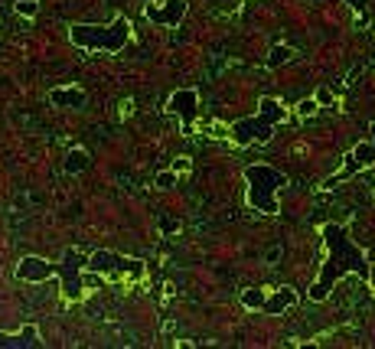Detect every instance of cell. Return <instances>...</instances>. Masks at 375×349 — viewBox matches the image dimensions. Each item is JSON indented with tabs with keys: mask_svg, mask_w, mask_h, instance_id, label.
I'll use <instances>...</instances> for the list:
<instances>
[{
	"mask_svg": "<svg viewBox=\"0 0 375 349\" xmlns=\"http://www.w3.org/2000/svg\"><path fill=\"white\" fill-rule=\"evenodd\" d=\"M323 242H327V261H323V271H320L317 284L310 287V301H327L329 294H333V284L339 278H346V274H359L362 281L372 278L366 252L349 238L346 226H339V222L323 226Z\"/></svg>",
	"mask_w": 375,
	"mask_h": 349,
	"instance_id": "6da1fadb",
	"label": "cell"
},
{
	"mask_svg": "<svg viewBox=\"0 0 375 349\" xmlns=\"http://www.w3.org/2000/svg\"><path fill=\"white\" fill-rule=\"evenodd\" d=\"M261 108L254 118H242V121L232 124V141L238 147H248V144H264L271 141V134L278 124L287 121V108L281 102H274V98H261Z\"/></svg>",
	"mask_w": 375,
	"mask_h": 349,
	"instance_id": "7a4b0ae2",
	"label": "cell"
},
{
	"mask_svg": "<svg viewBox=\"0 0 375 349\" xmlns=\"http://www.w3.org/2000/svg\"><path fill=\"white\" fill-rule=\"evenodd\" d=\"M69 36L79 49H98V53H118L124 49L128 36H131V20L128 17H118L111 27H92V23H75L69 27Z\"/></svg>",
	"mask_w": 375,
	"mask_h": 349,
	"instance_id": "3957f363",
	"label": "cell"
},
{
	"mask_svg": "<svg viewBox=\"0 0 375 349\" xmlns=\"http://www.w3.org/2000/svg\"><path fill=\"white\" fill-rule=\"evenodd\" d=\"M245 179H248V203L264 216H274L278 212V189L284 186V173L268 167V163H252L245 170Z\"/></svg>",
	"mask_w": 375,
	"mask_h": 349,
	"instance_id": "277c9868",
	"label": "cell"
},
{
	"mask_svg": "<svg viewBox=\"0 0 375 349\" xmlns=\"http://www.w3.org/2000/svg\"><path fill=\"white\" fill-rule=\"evenodd\" d=\"M369 134H372V141H362V144H356L353 151L346 153V160H343V170L339 173H333V177L323 183L327 189H333V186H339L343 179H349V177H356L359 170H366V167H372L375 163V121L369 124Z\"/></svg>",
	"mask_w": 375,
	"mask_h": 349,
	"instance_id": "5b68a950",
	"label": "cell"
},
{
	"mask_svg": "<svg viewBox=\"0 0 375 349\" xmlns=\"http://www.w3.org/2000/svg\"><path fill=\"white\" fill-rule=\"evenodd\" d=\"M59 274H62V287H66L69 297H79L82 287H85V261L75 248H69L66 255H62V268H59Z\"/></svg>",
	"mask_w": 375,
	"mask_h": 349,
	"instance_id": "8992f818",
	"label": "cell"
},
{
	"mask_svg": "<svg viewBox=\"0 0 375 349\" xmlns=\"http://www.w3.org/2000/svg\"><path fill=\"white\" fill-rule=\"evenodd\" d=\"M85 271H114V274H124V271H131V274H141V261H128V258L121 255H114V252H95L88 261H85Z\"/></svg>",
	"mask_w": 375,
	"mask_h": 349,
	"instance_id": "52a82bcc",
	"label": "cell"
},
{
	"mask_svg": "<svg viewBox=\"0 0 375 349\" xmlns=\"http://www.w3.org/2000/svg\"><path fill=\"white\" fill-rule=\"evenodd\" d=\"M196 102H199V95L193 92V88H183V92L170 95V111L179 114V121H183V134H193V121H196Z\"/></svg>",
	"mask_w": 375,
	"mask_h": 349,
	"instance_id": "ba28073f",
	"label": "cell"
},
{
	"mask_svg": "<svg viewBox=\"0 0 375 349\" xmlns=\"http://www.w3.org/2000/svg\"><path fill=\"white\" fill-rule=\"evenodd\" d=\"M53 274H59L56 264H49L43 261V258H23V261L17 264V278L20 281H27V284H43L46 278H53Z\"/></svg>",
	"mask_w": 375,
	"mask_h": 349,
	"instance_id": "9c48e42d",
	"label": "cell"
},
{
	"mask_svg": "<svg viewBox=\"0 0 375 349\" xmlns=\"http://www.w3.org/2000/svg\"><path fill=\"white\" fill-rule=\"evenodd\" d=\"M186 13V0H167L163 7H147V20L157 27H177Z\"/></svg>",
	"mask_w": 375,
	"mask_h": 349,
	"instance_id": "30bf717a",
	"label": "cell"
},
{
	"mask_svg": "<svg viewBox=\"0 0 375 349\" xmlns=\"http://www.w3.org/2000/svg\"><path fill=\"white\" fill-rule=\"evenodd\" d=\"M294 303H297V291H294V287H278V291L264 301V313L278 317V313H284L287 307H294Z\"/></svg>",
	"mask_w": 375,
	"mask_h": 349,
	"instance_id": "8fae6325",
	"label": "cell"
},
{
	"mask_svg": "<svg viewBox=\"0 0 375 349\" xmlns=\"http://www.w3.org/2000/svg\"><path fill=\"white\" fill-rule=\"evenodd\" d=\"M49 102L62 104V108H82V104H85V92H82V88H53V92H49Z\"/></svg>",
	"mask_w": 375,
	"mask_h": 349,
	"instance_id": "7c38bea8",
	"label": "cell"
},
{
	"mask_svg": "<svg viewBox=\"0 0 375 349\" xmlns=\"http://www.w3.org/2000/svg\"><path fill=\"white\" fill-rule=\"evenodd\" d=\"M88 163H92V157H88L85 151H72L66 157V170L69 173H82V170H88Z\"/></svg>",
	"mask_w": 375,
	"mask_h": 349,
	"instance_id": "4fadbf2b",
	"label": "cell"
},
{
	"mask_svg": "<svg viewBox=\"0 0 375 349\" xmlns=\"http://www.w3.org/2000/svg\"><path fill=\"white\" fill-rule=\"evenodd\" d=\"M264 301H268V294H264L261 287H252V291L242 294V303L248 310H264Z\"/></svg>",
	"mask_w": 375,
	"mask_h": 349,
	"instance_id": "5bb4252c",
	"label": "cell"
},
{
	"mask_svg": "<svg viewBox=\"0 0 375 349\" xmlns=\"http://www.w3.org/2000/svg\"><path fill=\"white\" fill-rule=\"evenodd\" d=\"M291 59H294V49L291 46H274L271 56H268V66L278 69V66H284V62H291Z\"/></svg>",
	"mask_w": 375,
	"mask_h": 349,
	"instance_id": "9a60e30c",
	"label": "cell"
},
{
	"mask_svg": "<svg viewBox=\"0 0 375 349\" xmlns=\"http://www.w3.org/2000/svg\"><path fill=\"white\" fill-rule=\"evenodd\" d=\"M317 108H320L317 98H304V102L297 104V114L304 118V121H307V118H313V114H317Z\"/></svg>",
	"mask_w": 375,
	"mask_h": 349,
	"instance_id": "2e32d148",
	"label": "cell"
},
{
	"mask_svg": "<svg viewBox=\"0 0 375 349\" xmlns=\"http://www.w3.org/2000/svg\"><path fill=\"white\" fill-rule=\"evenodd\" d=\"M320 104H333V88H327V85H320L317 88V95H313Z\"/></svg>",
	"mask_w": 375,
	"mask_h": 349,
	"instance_id": "e0dca14e",
	"label": "cell"
},
{
	"mask_svg": "<svg viewBox=\"0 0 375 349\" xmlns=\"http://www.w3.org/2000/svg\"><path fill=\"white\" fill-rule=\"evenodd\" d=\"M17 13H23V17H33V13H36V4H33V0H17Z\"/></svg>",
	"mask_w": 375,
	"mask_h": 349,
	"instance_id": "ac0fdd59",
	"label": "cell"
},
{
	"mask_svg": "<svg viewBox=\"0 0 375 349\" xmlns=\"http://www.w3.org/2000/svg\"><path fill=\"white\" fill-rule=\"evenodd\" d=\"M346 4L359 13V20H369V7H366V0H346Z\"/></svg>",
	"mask_w": 375,
	"mask_h": 349,
	"instance_id": "d6986e66",
	"label": "cell"
},
{
	"mask_svg": "<svg viewBox=\"0 0 375 349\" xmlns=\"http://www.w3.org/2000/svg\"><path fill=\"white\" fill-rule=\"evenodd\" d=\"M173 183H177V170H173V173H160V177H157V186H163V189H170V186H173Z\"/></svg>",
	"mask_w": 375,
	"mask_h": 349,
	"instance_id": "ffe728a7",
	"label": "cell"
},
{
	"mask_svg": "<svg viewBox=\"0 0 375 349\" xmlns=\"http://www.w3.org/2000/svg\"><path fill=\"white\" fill-rule=\"evenodd\" d=\"M209 134H212V137H232V128H225V124H212Z\"/></svg>",
	"mask_w": 375,
	"mask_h": 349,
	"instance_id": "44dd1931",
	"label": "cell"
},
{
	"mask_svg": "<svg viewBox=\"0 0 375 349\" xmlns=\"http://www.w3.org/2000/svg\"><path fill=\"white\" fill-rule=\"evenodd\" d=\"M173 170H177V173H186L189 170V160H186V157H179V160L173 163Z\"/></svg>",
	"mask_w": 375,
	"mask_h": 349,
	"instance_id": "7402d4cb",
	"label": "cell"
}]
</instances>
